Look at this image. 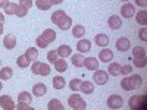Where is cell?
<instances>
[{"mask_svg":"<svg viewBox=\"0 0 147 110\" xmlns=\"http://www.w3.org/2000/svg\"><path fill=\"white\" fill-rule=\"evenodd\" d=\"M52 22L56 27H59V30L62 31H68L72 25V19L66 15L65 10H56L52 13Z\"/></svg>","mask_w":147,"mask_h":110,"instance_id":"obj_1","label":"cell"},{"mask_svg":"<svg viewBox=\"0 0 147 110\" xmlns=\"http://www.w3.org/2000/svg\"><path fill=\"white\" fill-rule=\"evenodd\" d=\"M141 84H143V79L140 75H137V73H129V75H127L121 81V87L125 91H132V90L140 88Z\"/></svg>","mask_w":147,"mask_h":110,"instance_id":"obj_2","label":"cell"},{"mask_svg":"<svg viewBox=\"0 0 147 110\" xmlns=\"http://www.w3.org/2000/svg\"><path fill=\"white\" fill-rule=\"evenodd\" d=\"M68 104L74 110H84L85 107H87V103L82 100V97L80 94H71L69 99H68Z\"/></svg>","mask_w":147,"mask_h":110,"instance_id":"obj_3","label":"cell"},{"mask_svg":"<svg viewBox=\"0 0 147 110\" xmlns=\"http://www.w3.org/2000/svg\"><path fill=\"white\" fill-rule=\"evenodd\" d=\"M32 73L34 75H41V76H47L49 73H50V66L47 63H43L40 60H34L32 63Z\"/></svg>","mask_w":147,"mask_h":110,"instance_id":"obj_4","label":"cell"},{"mask_svg":"<svg viewBox=\"0 0 147 110\" xmlns=\"http://www.w3.org/2000/svg\"><path fill=\"white\" fill-rule=\"evenodd\" d=\"M128 104H129V109H132V110L144 109L146 107V95H132Z\"/></svg>","mask_w":147,"mask_h":110,"instance_id":"obj_5","label":"cell"},{"mask_svg":"<svg viewBox=\"0 0 147 110\" xmlns=\"http://www.w3.org/2000/svg\"><path fill=\"white\" fill-rule=\"evenodd\" d=\"M93 79L97 85H105L107 81H109V73L106 70H99V69H96L94 72V75H93Z\"/></svg>","mask_w":147,"mask_h":110,"instance_id":"obj_6","label":"cell"},{"mask_svg":"<svg viewBox=\"0 0 147 110\" xmlns=\"http://www.w3.org/2000/svg\"><path fill=\"white\" fill-rule=\"evenodd\" d=\"M107 106L110 109H121L122 106H124V100H122L121 95H110L107 99Z\"/></svg>","mask_w":147,"mask_h":110,"instance_id":"obj_7","label":"cell"},{"mask_svg":"<svg viewBox=\"0 0 147 110\" xmlns=\"http://www.w3.org/2000/svg\"><path fill=\"white\" fill-rule=\"evenodd\" d=\"M0 107L3 110H13L15 109V103L12 100L10 95H2L0 97Z\"/></svg>","mask_w":147,"mask_h":110,"instance_id":"obj_8","label":"cell"},{"mask_svg":"<svg viewBox=\"0 0 147 110\" xmlns=\"http://www.w3.org/2000/svg\"><path fill=\"white\" fill-rule=\"evenodd\" d=\"M116 48L119 52H127V50H129V47H131V43H129V40L127 38V37H121V38H118L116 40Z\"/></svg>","mask_w":147,"mask_h":110,"instance_id":"obj_9","label":"cell"},{"mask_svg":"<svg viewBox=\"0 0 147 110\" xmlns=\"http://www.w3.org/2000/svg\"><path fill=\"white\" fill-rule=\"evenodd\" d=\"M107 25H109L110 30H119L122 27V19L118 15H112L107 19Z\"/></svg>","mask_w":147,"mask_h":110,"instance_id":"obj_10","label":"cell"},{"mask_svg":"<svg viewBox=\"0 0 147 110\" xmlns=\"http://www.w3.org/2000/svg\"><path fill=\"white\" fill-rule=\"evenodd\" d=\"M121 15L124 18H131V16L136 15V9H134V6L131 3H125L121 7Z\"/></svg>","mask_w":147,"mask_h":110,"instance_id":"obj_11","label":"cell"},{"mask_svg":"<svg viewBox=\"0 0 147 110\" xmlns=\"http://www.w3.org/2000/svg\"><path fill=\"white\" fill-rule=\"evenodd\" d=\"M77 48H78V52H80V53H87V52H90V50H91V41H90V40L82 38V40H80V41H78Z\"/></svg>","mask_w":147,"mask_h":110,"instance_id":"obj_12","label":"cell"},{"mask_svg":"<svg viewBox=\"0 0 147 110\" xmlns=\"http://www.w3.org/2000/svg\"><path fill=\"white\" fill-rule=\"evenodd\" d=\"M99 59L102 60V62H110V60L113 59V52L110 50V48H103V50H100V53H99Z\"/></svg>","mask_w":147,"mask_h":110,"instance_id":"obj_13","label":"cell"},{"mask_svg":"<svg viewBox=\"0 0 147 110\" xmlns=\"http://www.w3.org/2000/svg\"><path fill=\"white\" fill-rule=\"evenodd\" d=\"M94 43L99 47H107L109 46V37L106 34H97L94 37Z\"/></svg>","mask_w":147,"mask_h":110,"instance_id":"obj_14","label":"cell"},{"mask_svg":"<svg viewBox=\"0 0 147 110\" xmlns=\"http://www.w3.org/2000/svg\"><path fill=\"white\" fill-rule=\"evenodd\" d=\"M84 66L88 70H96V69H99V62H97V59H94V57H85L84 59Z\"/></svg>","mask_w":147,"mask_h":110,"instance_id":"obj_15","label":"cell"},{"mask_svg":"<svg viewBox=\"0 0 147 110\" xmlns=\"http://www.w3.org/2000/svg\"><path fill=\"white\" fill-rule=\"evenodd\" d=\"M3 46L7 48V50L15 48V46H16V38H15V35H12V34L6 35L5 38H3Z\"/></svg>","mask_w":147,"mask_h":110,"instance_id":"obj_16","label":"cell"},{"mask_svg":"<svg viewBox=\"0 0 147 110\" xmlns=\"http://www.w3.org/2000/svg\"><path fill=\"white\" fill-rule=\"evenodd\" d=\"M47 93V87L43 84V82H37L34 87H32V94H35L37 97H41Z\"/></svg>","mask_w":147,"mask_h":110,"instance_id":"obj_17","label":"cell"},{"mask_svg":"<svg viewBox=\"0 0 147 110\" xmlns=\"http://www.w3.org/2000/svg\"><path fill=\"white\" fill-rule=\"evenodd\" d=\"M56 52H57V54L62 57V59H65V57L71 56L72 48H71V46H68V44H62V46H59V48H57Z\"/></svg>","mask_w":147,"mask_h":110,"instance_id":"obj_18","label":"cell"},{"mask_svg":"<svg viewBox=\"0 0 147 110\" xmlns=\"http://www.w3.org/2000/svg\"><path fill=\"white\" fill-rule=\"evenodd\" d=\"M80 90L82 91V94H93L94 91V85L93 82H88V81H81V87Z\"/></svg>","mask_w":147,"mask_h":110,"instance_id":"obj_19","label":"cell"},{"mask_svg":"<svg viewBox=\"0 0 147 110\" xmlns=\"http://www.w3.org/2000/svg\"><path fill=\"white\" fill-rule=\"evenodd\" d=\"M41 37L43 38L50 44V43H53L55 40H56V32H55V30H50V28H47L43 34H41Z\"/></svg>","mask_w":147,"mask_h":110,"instance_id":"obj_20","label":"cell"},{"mask_svg":"<svg viewBox=\"0 0 147 110\" xmlns=\"http://www.w3.org/2000/svg\"><path fill=\"white\" fill-rule=\"evenodd\" d=\"M12 75H13V69H12V68L6 66V68H2V69H0V79H3V81L10 79Z\"/></svg>","mask_w":147,"mask_h":110,"instance_id":"obj_21","label":"cell"},{"mask_svg":"<svg viewBox=\"0 0 147 110\" xmlns=\"http://www.w3.org/2000/svg\"><path fill=\"white\" fill-rule=\"evenodd\" d=\"M107 70H109V75H112V76H118L119 73H121V65H119L118 62H112V63L109 65Z\"/></svg>","mask_w":147,"mask_h":110,"instance_id":"obj_22","label":"cell"},{"mask_svg":"<svg viewBox=\"0 0 147 110\" xmlns=\"http://www.w3.org/2000/svg\"><path fill=\"white\" fill-rule=\"evenodd\" d=\"M18 101H19V103H22V104H31L32 97H31V94H30V93L24 91V93L18 94Z\"/></svg>","mask_w":147,"mask_h":110,"instance_id":"obj_23","label":"cell"},{"mask_svg":"<svg viewBox=\"0 0 147 110\" xmlns=\"http://www.w3.org/2000/svg\"><path fill=\"white\" fill-rule=\"evenodd\" d=\"M84 56H82V53H78V54H74L72 56V65L74 66H77V68H82L84 66Z\"/></svg>","mask_w":147,"mask_h":110,"instance_id":"obj_24","label":"cell"},{"mask_svg":"<svg viewBox=\"0 0 147 110\" xmlns=\"http://www.w3.org/2000/svg\"><path fill=\"white\" fill-rule=\"evenodd\" d=\"M35 6L40 10H49L53 5H52L50 0H35Z\"/></svg>","mask_w":147,"mask_h":110,"instance_id":"obj_25","label":"cell"},{"mask_svg":"<svg viewBox=\"0 0 147 110\" xmlns=\"http://www.w3.org/2000/svg\"><path fill=\"white\" fill-rule=\"evenodd\" d=\"M53 65H55V69L57 72H65L68 69V63H66V60H63V59H57Z\"/></svg>","mask_w":147,"mask_h":110,"instance_id":"obj_26","label":"cell"},{"mask_svg":"<svg viewBox=\"0 0 147 110\" xmlns=\"http://www.w3.org/2000/svg\"><path fill=\"white\" fill-rule=\"evenodd\" d=\"M47 109H49V110H63L65 107L62 106V103H60L57 99H53V100H50V101H49V104H47Z\"/></svg>","mask_w":147,"mask_h":110,"instance_id":"obj_27","label":"cell"},{"mask_svg":"<svg viewBox=\"0 0 147 110\" xmlns=\"http://www.w3.org/2000/svg\"><path fill=\"white\" fill-rule=\"evenodd\" d=\"M25 56L28 57L30 62H34V60H37V57H38V52H37L35 47H30L28 50L25 52Z\"/></svg>","mask_w":147,"mask_h":110,"instance_id":"obj_28","label":"cell"},{"mask_svg":"<svg viewBox=\"0 0 147 110\" xmlns=\"http://www.w3.org/2000/svg\"><path fill=\"white\" fill-rule=\"evenodd\" d=\"M5 13H7V15H16V10H18V5L16 3H12V2H9L5 7Z\"/></svg>","mask_w":147,"mask_h":110,"instance_id":"obj_29","label":"cell"},{"mask_svg":"<svg viewBox=\"0 0 147 110\" xmlns=\"http://www.w3.org/2000/svg\"><path fill=\"white\" fill-rule=\"evenodd\" d=\"M136 19H137V23H140V25H146L147 23V10H141L138 12V13L136 15Z\"/></svg>","mask_w":147,"mask_h":110,"instance_id":"obj_30","label":"cell"},{"mask_svg":"<svg viewBox=\"0 0 147 110\" xmlns=\"http://www.w3.org/2000/svg\"><path fill=\"white\" fill-rule=\"evenodd\" d=\"M84 34H85V28L82 25H75L72 28V35L75 37V38H81Z\"/></svg>","mask_w":147,"mask_h":110,"instance_id":"obj_31","label":"cell"},{"mask_svg":"<svg viewBox=\"0 0 147 110\" xmlns=\"http://www.w3.org/2000/svg\"><path fill=\"white\" fill-rule=\"evenodd\" d=\"M53 87L56 90H62L65 87V79L62 76H55L53 78Z\"/></svg>","mask_w":147,"mask_h":110,"instance_id":"obj_32","label":"cell"},{"mask_svg":"<svg viewBox=\"0 0 147 110\" xmlns=\"http://www.w3.org/2000/svg\"><path fill=\"white\" fill-rule=\"evenodd\" d=\"M132 63H134V66H137V68H144L147 65L146 56L144 57H132Z\"/></svg>","mask_w":147,"mask_h":110,"instance_id":"obj_33","label":"cell"},{"mask_svg":"<svg viewBox=\"0 0 147 110\" xmlns=\"http://www.w3.org/2000/svg\"><path fill=\"white\" fill-rule=\"evenodd\" d=\"M16 63H18V66H19V68H27V66L30 65V60H28V57H27L25 54H22V56H19V57H18Z\"/></svg>","mask_w":147,"mask_h":110,"instance_id":"obj_34","label":"cell"},{"mask_svg":"<svg viewBox=\"0 0 147 110\" xmlns=\"http://www.w3.org/2000/svg\"><path fill=\"white\" fill-rule=\"evenodd\" d=\"M69 87H71V90H72V91H80V87H81V79H78V78L71 79Z\"/></svg>","mask_w":147,"mask_h":110,"instance_id":"obj_35","label":"cell"},{"mask_svg":"<svg viewBox=\"0 0 147 110\" xmlns=\"http://www.w3.org/2000/svg\"><path fill=\"white\" fill-rule=\"evenodd\" d=\"M146 56V50L143 47H134L132 48V57H144Z\"/></svg>","mask_w":147,"mask_h":110,"instance_id":"obj_36","label":"cell"},{"mask_svg":"<svg viewBox=\"0 0 147 110\" xmlns=\"http://www.w3.org/2000/svg\"><path fill=\"white\" fill-rule=\"evenodd\" d=\"M57 59H59V54H57L56 50H50V52L47 53V60H49L50 63H55Z\"/></svg>","mask_w":147,"mask_h":110,"instance_id":"obj_37","label":"cell"},{"mask_svg":"<svg viewBox=\"0 0 147 110\" xmlns=\"http://www.w3.org/2000/svg\"><path fill=\"white\" fill-rule=\"evenodd\" d=\"M35 43H37V47H41V48H47V46H49V43H47V41L43 38L41 35H38V37H37Z\"/></svg>","mask_w":147,"mask_h":110,"instance_id":"obj_38","label":"cell"},{"mask_svg":"<svg viewBox=\"0 0 147 110\" xmlns=\"http://www.w3.org/2000/svg\"><path fill=\"white\" fill-rule=\"evenodd\" d=\"M18 6L22 7V9H25V10H28L32 6V0H19V5Z\"/></svg>","mask_w":147,"mask_h":110,"instance_id":"obj_39","label":"cell"},{"mask_svg":"<svg viewBox=\"0 0 147 110\" xmlns=\"http://www.w3.org/2000/svg\"><path fill=\"white\" fill-rule=\"evenodd\" d=\"M132 72V66L131 65H124V66H121V73L122 75H129V73Z\"/></svg>","mask_w":147,"mask_h":110,"instance_id":"obj_40","label":"cell"},{"mask_svg":"<svg viewBox=\"0 0 147 110\" xmlns=\"http://www.w3.org/2000/svg\"><path fill=\"white\" fill-rule=\"evenodd\" d=\"M138 37H140L143 41H147V28L146 27H143V30L138 32Z\"/></svg>","mask_w":147,"mask_h":110,"instance_id":"obj_41","label":"cell"},{"mask_svg":"<svg viewBox=\"0 0 147 110\" xmlns=\"http://www.w3.org/2000/svg\"><path fill=\"white\" fill-rule=\"evenodd\" d=\"M136 3L138 6H141V7H146L147 6V0H136Z\"/></svg>","mask_w":147,"mask_h":110,"instance_id":"obj_42","label":"cell"},{"mask_svg":"<svg viewBox=\"0 0 147 110\" xmlns=\"http://www.w3.org/2000/svg\"><path fill=\"white\" fill-rule=\"evenodd\" d=\"M9 3V0H0V7H5Z\"/></svg>","mask_w":147,"mask_h":110,"instance_id":"obj_43","label":"cell"},{"mask_svg":"<svg viewBox=\"0 0 147 110\" xmlns=\"http://www.w3.org/2000/svg\"><path fill=\"white\" fill-rule=\"evenodd\" d=\"M50 2H52V5H59V3H62L63 0H50Z\"/></svg>","mask_w":147,"mask_h":110,"instance_id":"obj_44","label":"cell"},{"mask_svg":"<svg viewBox=\"0 0 147 110\" xmlns=\"http://www.w3.org/2000/svg\"><path fill=\"white\" fill-rule=\"evenodd\" d=\"M2 32H3V22H0V35H2Z\"/></svg>","mask_w":147,"mask_h":110,"instance_id":"obj_45","label":"cell"},{"mask_svg":"<svg viewBox=\"0 0 147 110\" xmlns=\"http://www.w3.org/2000/svg\"><path fill=\"white\" fill-rule=\"evenodd\" d=\"M0 22H5V15L0 13Z\"/></svg>","mask_w":147,"mask_h":110,"instance_id":"obj_46","label":"cell"},{"mask_svg":"<svg viewBox=\"0 0 147 110\" xmlns=\"http://www.w3.org/2000/svg\"><path fill=\"white\" fill-rule=\"evenodd\" d=\"M2 88H3V84H2V82H0V91H2Z\"/></svg>","mask_w":147,"mask_h":110,"instance_id":"obj_47","label":"cell"},{"mask_svg":"<svg viewBox=\"0 0 147 110\" xmlns=\"http://www.w3.org/2000/svg\"><path fill=\"white\" fill-rule=\"evenodd\" d=\"M121 2H128V0H121Z\"/></svg>","mask_w":147,"mask_h":110,"instance_id":"obj_48","label":"cell"},{"mask_svg":"<svg viewBox=\"0 0 147 110\" xmlns=\"http://www.w3.org/2000/svg\"><path fill=\"white\" fill-rule=\"evenodd\" d=\"M0 66H2V59H0Z\"/></svg>","mask_w":147,"mask_h":110,"instance_id":"obj_49","label":"cell"}]
</instances>
